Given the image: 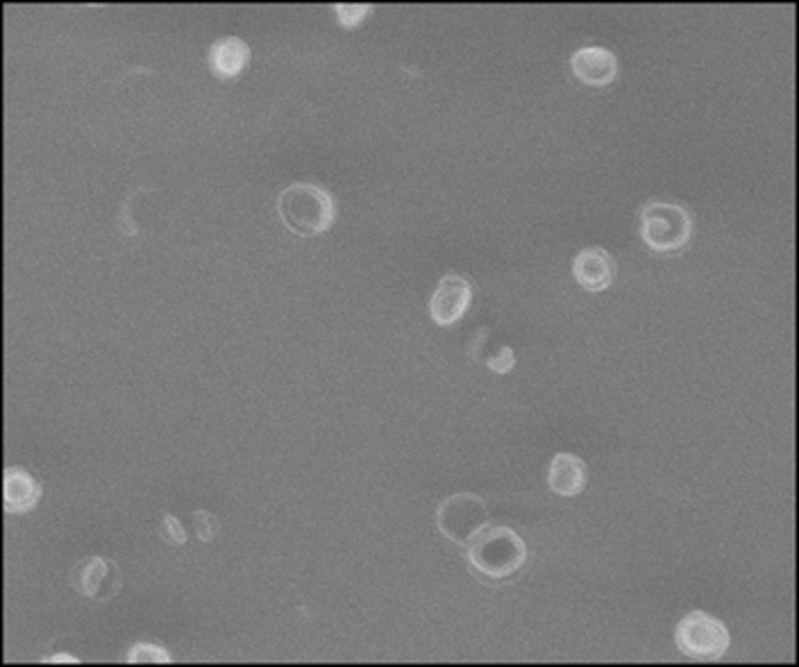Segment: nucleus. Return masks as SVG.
Returning <instances> with one entry per match:
<instances>
[{
	"label": "nucleus",
	"instance_id": "f257e3e1",
	"mask_svg": "<svg viewBox=\"0 0 799 667\" xmlns=\"http://www.w3.org/2000/svg\"><path fill=\"white\" fill-rule=\"evenodd\" d=\"M527 563V545L509 527H486L469 545V568L484 584H507Z\"/></svg>",
	"mask_w": 799,
	"mask_h": 667
},
{
	"label": "nucleus",
	"instance_id": "f03ea898",
	"mask_svg": "<svg viewBox=\"0 0 799 667\" xmlns=\"http://www.w3.org/2000/svg\"><path fill=\"white\" fill-rule=\"evenodd\" d=\"M275 210L286 229L305 239L318 237L323 231H327L331 223H335L337 214L331 195L323 186L310 182H295L282 189L278 195Z\"/></svg>",
	"mask_w": 799,
	"mask_h": 667
},
{
	"label": "nucleus",
	"instance_id": "7ed1b4c3",
	"mask_svg": "<svg viewBox=\"0 0 799 667\" xmlns=\"http://www.w3.org/2000/svg\"><path fill=\"white\" fill-rule=\"evenodd\" d=\"M641 237L654 252H679L693 237V218L682 205L652 200L641 210Z\"/></svg>",
	"mask_w": 799,
	"mask_h": 667
},
{
	"label": "nucleus",
	"instance_id": "20e7f679",
	"mask_svg": "<svg viewBox=\"0 0 799 667\" xmlns=\"http://www.w3.org/2000/svg\"><path fill=\"white\" fill-rule=\"evenodd\" d=\"M491 524V513L484 499L473 493H457L446 497L437 509V527L443 536L461 547H469Z\"/></svg>",
	"mask_w": 799,
	"mask_h": 667
},
{
	"label": "nucleus",
	"instance_id": "39448f33",
	"mask_svg": "<svg viewBox=\"0 0 799 667\" xmlns=\"http://www.w3.org/2000/svg\"><path fill=\"white\" fill-rule=\"evenodd\" d=\"M675 643L679 652L697 663H716L720 660L729 645V629L713 615L705 611H690L675 631Z\"/></svg>",
	"mask_w": 799,
	"mask_h": 667
},
{
	"label": "nucleus",
	"instance_id": "423d86ee",
	"mask_svg": "<svg viewBox=\"0 0 799 667\" xmlns=\"http://www.w3.org/2000/svg\"><path fill=\"white\" fill-rule=\"evenodd\" d=\"M71 586L93 602H110L121 592V570L114 561L87 556L74 565Z\"/></svg>",
	"mask_w": 799,
	"mask_h": 667
},
{
	"label": "nucleus",
	"instance_id": "0eeeda50",
	"mask_svg": "<svg viewBox=\"0 0 799 667\" xmlns=\"http://www.w3.org/2000/svg\"><path fill=\"white\" fill-rule=\"evenodd\" d=\"M471 299H473V286L469 280H463L459 275H446L429 299L431 320L439 327L454 325L457 320H461L465 309L471 307Z\"/></svg>",
	"mask_w": 799,
	"mask_h": 667
},
{
	"label": "nucleus",
	"instance_id": "6e6552de",
	"mask_svg": "<svg viewBox=\"0 0 799 667\" xmlns=\"http://www.w3.org/2000/svg\"><path fill=\"white\" fill-rule=\"evenodd\" d=\"M571 69L588 87H607L618 76V57L609 48L586 46L571 57Z\"/></svg>",
	"mask_w": 799,
	"mask_h": 667
},
{
	"label": "nucleus",
	"instance_id": "1a4fd4ad",
	"mask_svg": "<svg viewBox=\"0 0 799 667\" xmlns=\"http://www.w3.org/2000/svg\"><path fill=\"white\" fill-rule=\"evenodd\" d=\"M573 275L577 284L588 293L605 291L614 282V259L599 246L584 248L573 261Z\"/></svg>",
	"mask_w": 799,
	"mask_h": 667
},
{
	"label": "nucleus",
	"instance_id": "9d476101",
	"mask_svg": "<svg viewBox=\"0 0 799 667\" xmlns=\"http://www.w3.org/2000/svg\"><path fill=\"white\" fill-rule=\"evenodd\" d=\"M42 502L40 482L23 468H5L3 473V509L8 513H30Z\"/></svg>",
	"mask_w": 799,
	"mask_h": 667
},
{
	"label": "nucleus",
	"instance_id": "9b49d317",
	"mask_svg": "<svg viewBox=\"0 0 799 667\" xmlns=\"http://www.w3.org/2000/svg\"><path fill=\"white\" fill-rule=\"evenodd\" d=\"M550 488L561 497H575L586 488V463L571 452H559L548 471Z\"/></svg>",
	"mask_w": 799,
	"mask_h": 667
},
{
	"label": "nucleus",
	"instance_id": "f8f14e48",
	"mask_svg": "<svg viewBox=\"0 0 799 667\" xmlns=\"http://www.w3.org/2000/svg\"><path fill=\"white\" fill-rule=\"evenodd\" d=\"M250 59V48L244 39L239 37H221L218 42H214V46L210 48V66H212V74L223 78V80H229L239 76L246 64Z\"/></svg>",
	"mask_w": 799,
	"mask_h": 667
},
{
	"label": "nucleus",
	"instance_id": "ddd939ff",
	"mask_svg": "<svg viewBox=\"0 0 799 667\" xmlns=\"http://www.w3.org/2000/svg\"><path fill=\"white\" fill-rule=\"evenodd\" d=\"M127 663H171V656L157 645L137 643L127 652Z\"/></svg>",
	"mask_w": 799,
	"mask_h": 667
},
{
	"label": "nucleus",
	"instance_id": "4468645a",
	"mask_svg": "<svg viewBox=\"0 0 799 667\" xmlns=\"http://www.w3.org/2000/svg\"><path fill=\"white\" fill-rule=\"evenodd\" d=\"M159 536L169 543V545H184L187 543V533H184V527L180 524L178 518L164 513L161 522H159Z\"/></svg>",
	"mask_w": 799,
	"mask_h": 667
},
{
	"label": "nucleus",
	"instance_id": "2eb2a0df",
	"mask_svg": "<svg viewBox=\"0 0 799 667\" xmlns=\"http://www.w3.org/2000/svg\"><path fill=\"white\" fill-rule=\"evenodd\" d=\"M193 527H195L198 539L203 543H210L216 539L218 522L210 511H193Z\"/></svg>",
	"mask_w": 799,
	"mask_h": 667
},
{
	"label": "nucleus",
	"instance_id": "dca6fc26",
	"mask_svg": "<svg viewBox=\"0 0 799 667\" xmlns=\"http://www.w3.org/2000/svg\"><path fill=\"white\" fill-rule=\"evenodd\" d=\"M335 10L344 27H357V23L371 12V5H337Z\"/></svg>",
	"mask_w": 799,
	"mask_h": 667
},
{
	"label": "nucleus",
	"instance_id": "f3484780",
	"mask_svg": "<svg viewBox=\"0 0 799 667\" xmlns=\"http://www.w3.org/2000/svg\"><path fill=\"white\" fill-rule=\"evenodd\" d=\"M488 369L491 371H495V373H509L511 369H514V350L511 348H503V350H499V354L497 357H491L488 361Z\"/></svg>",
	"mask_w": 799,
	"mask_h": 667
},
{
	"label": "nucleus",
	"instance_id": "a211bd4d",
	"mask_svg": "<svg viewBox=\"0 0 799 667\" xmlns=\"http://www.w3.org/2000/svg\"><path fill=\"white\" fill-rule=\"evenodd\" d=\"M44 663H78V658L71 654H55L50 658H44Z\"/></svg>",
	"mask_w": 799,
	"mask_h": 667
}]
</instances>
